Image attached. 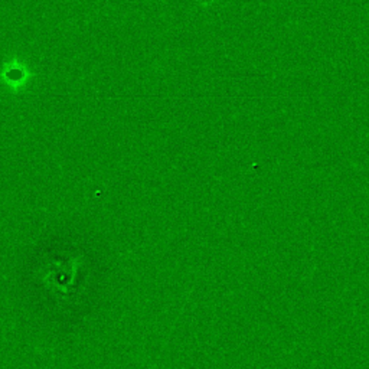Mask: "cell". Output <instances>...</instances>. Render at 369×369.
<instances>
[{
	"instance_id": "6da1fadb",
	"label": "cell",
	"mask_w": 369,
	"mask_h": 369,
	"mask_svg": "<svg viewBox=\"0 0 369 369\" xmlns=\"http://www.w3.org/2000/svg\"><path fill=\"white\" fill-rule=\"evenodd\" d=\"M28 71L25 70L23 65L12 62V65H5L3 71H2V78L6 81L8 86L13 87H19L25 84V79L28 77Z\"/></svg>"
}]
</instances>
